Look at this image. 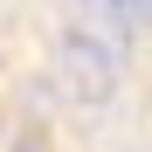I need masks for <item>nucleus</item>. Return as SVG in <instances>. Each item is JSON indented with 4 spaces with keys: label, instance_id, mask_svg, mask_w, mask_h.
<instances>
[]
</instances>
